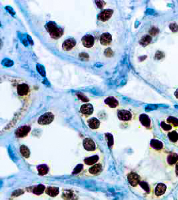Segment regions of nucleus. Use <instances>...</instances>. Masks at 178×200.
Returning <instances> with one entry per match:
<instances>
[{"label":"nucleus","instance_id":"0eeeda50","mask_svg":"<svg viewBox=\"0 0 178 200\" xmlns=\"http://www.w3.org/2000/svg\"><path fill=\"white\" fill-rule=\"evenodd\" d=\"M95 43V39L92 35H86L82 38V43L87 48L92 47Z\"/></svg>","mask_w":178,"mask_h":200},{"label":"nucleus","instance_id":"473e14b6","mask_svg":"<svg viewBox=\"0 0 178 200\" xmlns=\"http://www.w3.org/2000/svg\"><path fill=\"white\" fill-rule=\"evenodd\" d=\"M158 33H159V29L155 27L152 28L150 30V33L152 36H156Z\"/></svg>","mask_w":178,"mask_h":200},{"label":"nucleus","instance_id":"9b49d317","mask_svg":"<svg viewBox=\"0 0 178 200\" xmlns=\"http://www.w3.org/2000/svg\"><path fill=\"white\" fill-rule=\"evenodd\" d=\"M76 45V41L73 38L67 39L63 43L62 47L64 50L66 51H70Z\"/></svg>","mask_w":178,"mask_h":200},{"label":"nucleus","instance_id":"423d86ee","mask_svg":"<svg viewBox=\"0 0 178 200\" xmlns=\"http://www.w3.org/2000/svg\"><path fill=\"white\" fill-rule=\"evenodd\" d=\"M117 117H118V118L120 120L124 121V122H127V121L131 120L132 118V114L130 111L122 109V110H119L117 112Z\"/></svg>","mask_w":178,"mask_h":200},{"label":"nucleus","instance_id":"dca6fc26","mask_svg":"<svg viewBox=\"0 0 178 200\" xmlns=\"http://www.w3.org/2000/svg\"><path fill=\"white\" fill-rule=\"evenodd\" d=\"M139 121L142 123V125L147 127L149 128L151 126V120L148 115L146 114H142L139 116Z\"/></svg>","mask_w":178,"mask_h":200},{"label":"nucleus","instance_id":"412c9836","mask_svg":"<svg viewBox=\"0 0 178 200\" xmlns=\"http://www.w3.org/2000/svg\"><path fill=\"white\" fill-rule=\"evenodd\" d=\"M99 160V157L97 156H94L92 157H87L84 160V163L88 165H92L95 164H96Z\"/></svg>","mask_w":178,"mask_h":200},{"label":"nucleus","instance_id":"7ed1b4c3","mask_svg":"<svg viewBox=\"0 0 178 200\" xmlns=\"http://www.w3.org/2000/svg\"><path fill=\"white\" fill-rule=\"evenodd\" d=\"M127 180L131 186L135 187L138 185H139L140 182H141V177H140L138 173L131 172L129 173V175H127Z\"/></svg>","mask_w":178,"mask_h":200},{"label":"nucleus","instance_id":"f257e3e1","mask_svg":"<svg viewBox=\"0 0 178 200\" xmlns=\"http://www.w3.org/2000/svg\"><path fill=\"white\" fill-rule=\"evenodd\" d=\"M45 29L50 33L51 37L54 39H59L63 33V30L61 28H58L56 24L53 21H50L45 25Z\"/></svg>","mask_w":178,"mask_h":200},{"label":"nucleus","instance_id":"f704fd0d","mask_svg":"<svg viewBox=\"0 0 178 200\" xmlns=\"http://www.w3.org/2000/svg\"><path fill=\"white\" fill-rule=\"evenodd\" d=\"M82 169H83V165H78L76 167H75L73 173H74V174H75V173H78L82 170Z\"/></svg>","mask_w":178,"mask_h":200},{"label":"nucleus","instance_id":"b1692460","mask_svg":"<svg viewBox=\"0 0 178 200\" xmlns=\"http://www.w3.org/2000/svg\"><path fill=\"white\" fill-rule=\"evenodd\" d=\"M168 136L169 140L173 143H176L178 141V133L176 131H172L169 132Z\"/></svg>","mask_w":178,"mask_h":200},{"label":"nucleus","instance_id":"4be33fe9","mask_svg":"<svg viewBox=\"0 0 178 200\" xmlns=\"http://www.w3.org/2000/svg\"><path fill=\"white\" fill-rule=\"evenodd\" d=\"M45 190V187L44 186V185L40 184L38 186L33 187V193L37 195H40L44 193Z\"/></svg>","mask_w":178,"mask_h":200},{"label":"nucleus","instance_id":"ddd939ff","mask_svg":"<svg viewBox=\"0 0 178 200\" xmlns=\"http://www.w3.org/2000/svg\"><path fill=\"white\" fill-rule=\"evenodd\" d=\"M29 92V88L26 84H21L17 86V93L21 96H26Z\"/></svg>","mask_w":178,"mask_h":200},{"label":"nucleus","instance_id":"c756f323","mask_svg":"<svg viewBox=\"0 0 178 200\" xmlns=\"http://www.w3.org/2000/svg\"><path fill=\"white\" fill-rule=\"evenodd\" d=\"M161 127H162V129L164 130V131H170V130H171L172 129V126H170L169 124L166 123L164 122H162L161 123Z\"/></svg>","mask_w":178,"mask_h":200},{"label":"nucleus","instance_id":"20e7f679","mask_svg":"<svg viewBox=\"0 0 178 200\" xmlns=\"http://www.w3.org/2000/svg\"><path fill=\"white\" fill-rule=\"evenodd\" d=\"M31 131V127L29 126H24L19 127L16 131V135L17 138H24L27 136L29 131Z\"/></svg>","mask_w":178,"mask_h":200},{"label":"nucleus","instance_id":"a878e982","mask_svg":"<svg viewBox=\"0 0 178 200\" xmlns=\"http://www.w3.org/2000/svg\"><path fill=\"white\" fill-rule=\"evenodd\" d=\"M20 153L25 158H28L30 156V151L29 148L24 145L20 147Z\"/></svg>","mask_w":178,"mask_h":200},{"label":"nucleus","instance_id":"2eb2a0df","mask_svg":"<svg viewBox=\"0 0 178 200\" xmlns=\"http://www.w3.org/2000/svg\"><path fill=\"white\" fill-rule=\"evenodd\" d=\"M150 145L153 149L157 151L161 150L164 148L163 143L161 141L158 140V139H151L150 142Z\"/></svg>","mask_w":178,"mask_h":200},{"label":"nucleus","instance_id":"2f4dec72","mask_svg":"<svg viewBox=\"0 0 178 200\" xmlns=\"http://www.w3.org/2000/svg\"><path fill=\"white\" fill-rule=\"evenodd\" d=\"M169 28L173 32H176L178 31V25L175 24V23H172L169 25Z\"/></svg>","mask_w":178,"mask_h":200},{"label":"nucleus","instance_id":"6e6552de","mask_svg":"<svg viewBox=\"0 0 178 200\" xmlns=\"http://www.w3.org/2000/svg\"><path fill=\"white\" fill-rule=\"evenodd\" d=\"M80 111L82 114L85 116L92 115L93 112V107L92 104H85L82 105L80 108Z\"/></svg>","mask_w":178,"mask_h":200},{"label":"nucleus","instance_id":"5701e85b","mask_svg":"<svg viewBox=\"0 0 178 200\" xmlns=\"http://www.w3.org/2000/svg\"><path fill=\"white\" fill-rule=\"evenodd\" d=\"M37 170H38L39 175H44L48 173L49 168L46 165H40L37 166Z\"/></svg>","mask_w":178,"mask_h":200},{"label":"nucleus","instance_id":"72a5a7b5","mask_svg":"<svg viewBox=\"0 0 178 200\" xmlns=\"http://www.w3.org/2000/svg\"><path fill=\"white\" fill-rule=\"evenodd\" d=\"M78 97L79 98V99H80L81 101H89V99L87 97H85L84 94H82V93H78Z\"/></svg>","mask_w":178,"mask_h":200},{"label":"nucleus","instance_id":"c85d7f7f","mask_svg":"<svg viewBox=\"0 0 178 200\" xmlns=\"http://www.w3.org/2000/svg\"><path fill=\"white\" fill-rule=\"evenodd\" d=\"M139 186H141L143 190H144L147 192V193H150V186L148 183L145 182H141L139 183Z\"/></svg>","mask_w":178,"mask_h":200},{"label":"nucleus","instance_id":"393cba45","mask_svg":"<svg viewBox=\"0 0 178 200\" xmlns=\"http://www.w3.org/2000/svg\"><path fill=\"white\" fill-rule=\"evenodd\" d=\"M151 41V37L149 35H147L143 36L141 40L139 41V43L143 46H147V45H149Z\"/></svg>","mask_w":178,"mask_h":200},{"label":"nucleus","instance_id":"cd10ccee","mask_svg":"<svg viewBox=\"0 0 178 200\" xmlns=\"http://www.w3.org/2000/svg\"><path fill=\"white\" fill-rule=\"evenodd\" d=\"M63 198L67 200L71 199L74 197V194H72V191H69V190H66L65 191H63Z\"/></svg>","mask_w":178,"mask_h":200},{"label":"nucleus","instance_id":"f8f14e48","mask_svg":"<svg viewBox=\"0 0 178 200\" xmlns=\"http://www.w3.org/2000/svg\"><path fill=\"white\" fill-rule=\"evenodd\" d=\"M100 41L101 44L103 46H108L112 41V35L109 33H104L101 36Z\"/></svg>","mask_w":178,"mask_h":200},{"label":"nucleus","instance_id":"6ab92c4d","mask_svg":"<svg viewBox=\"0 0 178 200\" xmlns=\"http://www.w3.org/2000/svg\"><path fill=\"white\" fill-rule=\"evenodd\" d=\"M46 194L50 197H55L59 194V188L56 187H48L46 189Z\"/></svg>","mask_w":178,"mask_h":200},{"label":"nucleus","instance_id":"e433bc0d","mask_svg":"<svg viewBox=\"0 0 178 200\" xmlns=\"http://www.w3.org/2000/svg\"><path fill=\"white\" fill-rule=\"evenodd\" d=\"M164 54H163L162 52L161 51H158L156 53V59H160L161 58H164Z\"/></svg>","mask_w":178,"mask_h":200},{"label":"nucleus","instance_id":"bb28decb","mask_svg":"<svg viewBox=\"0 0 178 200\" xmlns=\"http://www.w3.org/2000/svg\"><path fill=\"white\" fill-rule=\"evenodd\" d=\"M167 122L169 123L172 124L174 127H178V119L176 118H174L172 116H169V118L167 119Z\"/></svg>","mask_w":178,"mask_h":200},{"label":"nucleus","instance_id":"c9c22d12","mask_svg":"<svg viewBox=\"0 0 178 200\" xmlns=\"http://www.w3.org/2000/svg\"><path fill=\"white\" fill-rule=\"evenodd\" d=\"M96 3L97 6L98 7H99L100 9L103 8L105 4V2H104V1H96Z\"/></svg>","mask_w":178,"mask_h":200},{"label":"nucleus","instance_id":"a211bd4d","mask_svg":"<svg viewBox=\"0 0 178 200\" xmlns=\"http://www.w3.org/2000/svg\"><path fill=\"white\" fill-rule=\"evenodd\" d=\"M88 124L91 129L96 130V129H97V128L100 127V122L97 118H91L88 120Z\"/></svg>","mask_w":178,"mask_h":200},{"label":"nucleus","instance_id":"f3484780","mask_svg":"<svg viewBox=\"0 0 178 200\" xmlns=\"http://www.w3.org/2000/svg\"><path fill=\"white\" fill-rule=\"evenodd\" d=\"M105 103L110 108H115L119 105V102L113 97H108L105 100Z\"/></svg>","mask_w":178,"mask_h":200},{"label":"nucleus","instance_id":"aec40b11","mask_svg":"<svg viewBox=\"0 0 178 200\" xmlns=\"http://www.w3.org/2000/svg\"><path fill=\"white\" fill-rule=\"evenodd\" d=\"M101 171H102V165L100 164L94 165L93 167L89 168V172L92 175L99 174Z\"/></svg>","mask_w":178,"mask_h":200},{"label":"nucleus","instance_id":"39448f33","mask_svg":"<svg viewBox=\"0 0 178 200\" xmlns=\"http://www.w3.org/2000/svg\"><path fill=\"white\" fill-rule=\"evenodd\" d=\"M83 145H84V149L87 151H89V152H93V151L96 150V143L90 138H85L84 139Z\"/></svg>","mask_w":178,"mask_h":200},{"label":"nucleus","instance_id":"4468645a","mask_svg":"<svg viewBox=\"0 0 178 200\" xmlns=\"http://www.w3.org/2000/svg\"><path fill=\"white\" fill-rule=\"evenodd\" d=\"M167 162L169 165H173L178 162V154L170 153L167 156Z\"/></svg>","mask_w":178,"mask_h":200},{"label":"nucleus","instance_id":"9d476101","mask_svg":"<svg viewBox=\"0 0 178 200\" xmlns=\"http://www.w3.org/2000/svg\"><path fill=\"white\" fill-rule=\"evenodd\" d=\"M166 190H167V186L163 183H160L157 185L156 188H155L154 193L156 197H160L165 193Z\"/></svg>","mask_w":178,"mask_h":200},{"label":"nucleus","instance_id":"58836bf2","mask_svg":"<svg viewBox=\"0 0 178 200\" xmlns=\"http://www.w3.org/2000/svg\"><path fill=\"white\" fill-rule=\"evenodd\" d=\"M174 94H175V96H176V97L177 98V99H178V89L175 92V93H174Z\"/></svg>","mask_w":178,"mask_h":200},{"label":"nucleus","instance_id":"4c0bfd02","mask_svg":"<svg viewBox=\"0 0 178 200\" xmlns=\"http://www.w3.org/2000/svg\"><path fill=\"white\" fill-rule=\"evenodd\" d=\"M175 172L176 173V175L178 176V162L176 164V169H175Z\"/></svg>","mask_w":178,"mask_h":200},{"label":"nucleus","instance_id":"f03ea898","mask_svg":"<svg viewBox=\"0 0 178 200\" xmlns=\"http://www.w3.org/2000/svg\"><path fill=\"white\" fill-rule=\"evenodd\" d=\"M54 119V114L51 112H47L40 117L38 119V123L40 125H48V124L51 123Z\"/></svg>","mask_w":178,"mask_h":200},{"label":"nucleus","instance_id":"1a4fd4ad","mask_svg":"<svg viewBox=\"0 0 178 200\" xmlns=\"http://www.w3.org/2000/svg\"><path fill=\"white\" fill-rule=\"evenodd\" d=\"M113 13V11L112 9L104 10L103 12H101L99 14V16H98V20L103 22L108 21L109 19L112 16Z\"/></svg>","mask_w":178,"mask_h":200},{"label":"nucleus","instance_id":"7c9ffc66","mask_svg":"<svg viewBox=\"0 0 178 200\" xmlns=\"http://www.w3.org/2000/svg\"><path fill=\"white\" fill-rule=\"evenodd\" d=\"M106 138L108 139V145L109 147H112L113 145V136H112V135L111 134H106Z\"/></svg>","mask_w":178,"mask_h":200}]
</instances>
